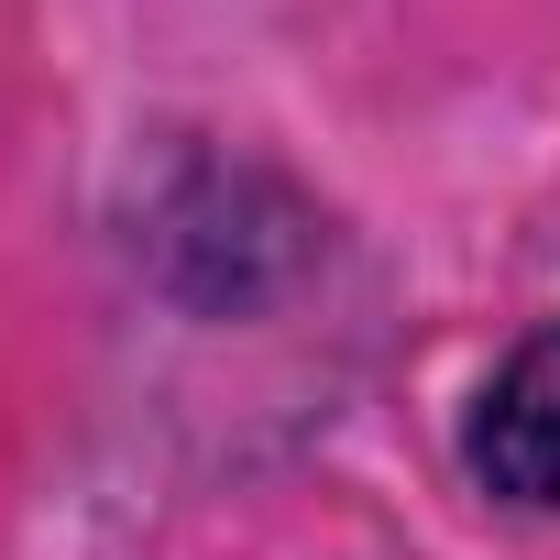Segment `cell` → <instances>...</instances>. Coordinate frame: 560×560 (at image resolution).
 Masks as SVG:
<instances>
[{
  "mask_svg": "<svg viewBox=\"0 0 560 560\" xmlns=\"http://www.w3.org/2000/svg\"><path fill=\"white\" fill-rule=\"evenodd\" d=\"M462 472H472L494 505H516V516H560V319L527 330V341L472 385Z\"/></svg>",
  "mask_w": 560,
  "mask_h": 560,
  "instance_id": "obj_1",
  "label": "cell"
}]
</instances>
